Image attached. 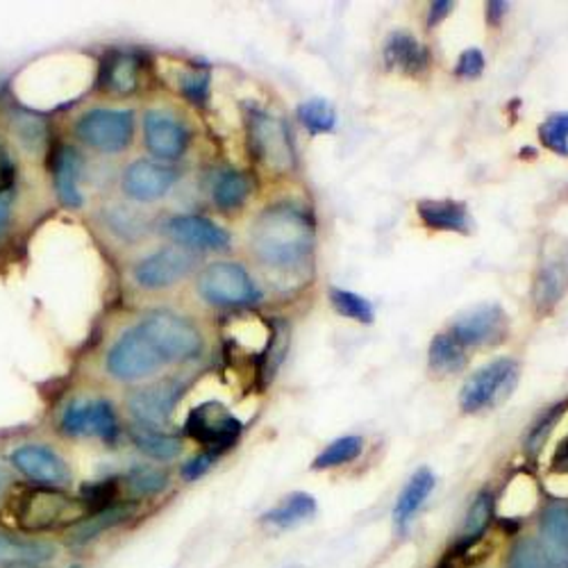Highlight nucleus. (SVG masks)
<instances>
[{"label": "nucleus", "instance_id": "de8ad7c7", "mask_svg": "<svg viewBox=\"0 0 568 568\" xmlns=\"http://www.w3.org/2000/svg\"><path fill=\"white\" fill-rule=\"evenodd\" d=\"M294 568H296V566H294Z\"/></svg>", "mask_w": 568, "mask_h": 568}, {"label": "nucleus", "instance_id": "58836bf2", "mask_svg": "<svg viewBox=\"0 0 568 568\" xmlns=\"http://www.w3.org/2000/svg\"><path fill=\"white\" fill-rule=\"evenodd\" d=\"M219 457L212 455V453H199L196 457L189 459L184 466H182V478L184 480H199L201 476H205V473L210 470V466L216 462Z\"/></svg>", "mask_w": 568, "mask_h": 568}, {"label": "nucleus", "instance_id": "9b49d317", "mask_svg": "<svg viewBox=\"0 0 568 568\" xmlns=\"http://www.w3.org/2000/svg\"><path fill=\"white\" fill-rule=\"evenodd\" d=\"M62 433L69 437H99L114 442L119 437V418L110 400H75L62 414Z\"/></svg>", "mask_w": 568, "mask_h": 568}, {"label": "nucleus", "instance_id": "dca6fc26", "mask_svg": "<svg viewBox=\"0 0 568 568\" xmlns=\"http://www.w3.org/2000/svg\"><path fill=\"white\" fill-rule=\"evenodd\" d=\"M166 234L180 248L189 251H225L230 234L214 221L196 214H180L166 221Z\"/></svg>", "mask_w": 568, "mask_h": 568}, {"label": "nucleus", "instance_id": "a878e982", "mask_svg": "<svg viewBox=\"0 0 568 568\" xmlns=\"http://www.w3.org/2000/svg\"><path fill=\"white\" fill-rule=\"evenodd\" d=\"M130 439L144 453L146 457L155 462H171L182 453V442L160 428H146V425H132Z\"/></svg>", "mask_w": 568, "mask_h": 568}, {"label": "nucleus", "instance_id": "0eeeda50", "mask_svg": "<svg viewBox=\"0 0 568 568\" xmlns=\"http://www.w3.org/2000/svg\"><path fill=\"white\" fill-rule=\"evenodd\" d=\"M248 144L253 158L268 171L287 173L296 166L292 134L280 119L266 112H253L248 119Z\"/></svg>", "mask_w": 568, "mask_h": 568}, {"label": "nucleus", "instance_id": "a19ab883", "mask_svg": "<svg viewBox=\"0 0 568 568\" xmlns=\"http://www.w3.org/2000/svg\"><path fill=\"white\" fill-rule=\"evenodd\" d=\"M14 180V164L8 158V153L0 149V192H8Z\"/></svg>", "mask_w": 568, "mask_h": 568}, {"label": "nucleus", "instance_id": "5701e85b", "mask_svg": "<svg viewBox=\"0 0 568 568\" xmlns=\"http://www.w3.org/2000/svg\"><path fill=\"white\" fill-rule=\"evenodd\" d=\"M437 480L430 468H418L403 487L396 505H394V524L396 528H407L409 520L418 514V509L430 498Z\"/></svg>", "mask_w": 568, "mask_h": 568}, {"label": "nucleus", "instance_id": "20e7f679", "mask_svg": "<svg viewBox=\"0 0 568 568\" xmlns=\"http://www.w3.org/2000/svg\"><path fill=\"white\" fill-rule=\"evenodd\" d=\"M518 362L511 357H498L473 373L459 392V407L466 414L500 405L518 385Z\"/></svg>", "mask_w": 568, "mask_h": 568}, {"label": "nucleus", "instance_id": "c85d7f7f", "mask_svg": "<svg viewBox=\"0 0 568 568\" xmlns=\"http://www.w3.org/2000/svg\"><path fill=\"white\" fill-rule=\"evenodd\" d=\"M119 485L121 494H128L130 498H146L162 494L169 487V473L151 466H136L125 473V478H121Z\"/></svg>", "mask_w": 568, "mask_h": 568}, {"label": "nucleus", "instance_id": "cd10ccee", "mask_svg": "<svg viewBox=\"0 0 568 568\" xmlns=\"http://www.w3.org/2000/svg\"><path fill=\"white\" fill-rule=\"evenodd\" d=\"M251 189H253V184H251L246 173H242V171H223L214 180L212 199H214L216 207H221V210H236V207H242L248 201Z\"/></svg>", "mask_w": 568, "mask_h": 568}, {"label": "nucleus", "instance_id": "c9c22d12", "mask_svg": "<svg viewBox=\"0 0 568 568\" xmlns=\"http://www.w3.org/2000/svg\"><path fill=\"white\" fill-rule=\"evenodd\" d=\"M509 568H552V564L539 544L520 541L509 555Z\"/></svg>", "mask_w": 568, "mask_h": 568}, {"label": "nucleus", "instance_id": "a18cd8bd", "mask_svg": "<svg viewBox=\"0 0 568 568\" xmlns=\"http://www.w3.org/2000/svg\"><path fill=\"white\" fill-rule=\"evenodd\" d=\"M6 487H8V473H6L3 468H0V496H3Z\"/></svg>", "mask_w": 568, "mask_h": 568}, {"label": "nucleus", "instance_id": "4be33fe9", "mask_svg": "<svg viewBox=\"0 0 568 568\" xmlns=\"http://www.w3.org/2000/svg\"><path fill=\"white\" fill-rule=\"evenodd\" d=\"M541 537L548 561L552 568H568V507L552 505L546 509L541 520Z\"/></svg>", "mask_w": 568, "mask_h": 568}, {"label": "nucleus", "instance_id": "9d476101", "mask_svg": "<svg viewBox=\"0 0 568 568\" xmlns=\"http://www.w3.org/2000/svg\"><path fill=\"white\" fill-rule=\"evenodd\" d=\"M448 333L466 351L473 346H496L509 335V316L500 305H478L462 312Z\"/></svg>", "mask_w": 568, "mask_h": 568}, {"label": "nucleus", "instance_id": "a211bd4d", "mask_svg": "<svg viewBox=\"0 0 568 568\" xmlns=\"http://www.w3.org/2000/svg\"><path fill=\"white\" fill-rule=\"evenodd\" d=\"M144 139L158 160H178L189 144L186 128L162 110H151L144 116Z\"/></svg>", "mask_w": 568, "mask_h": 568}, {"label": "nucleus", "instance_id": "393cba45", "mask_svg": "<svg viewBox=\"0 0 568 568\" xmlns=\"http://www.w3.org/2000/svg\"><path fill=\"white\" fill-rule=\"evenodd\" d=\"M141 62L132 53H112L101 69V84L112 93H132L139 87Z\"/></svg>", "mask_w": 568, "mask_h": 568}, {"label": "nucleus", "instance_id": "ea45409f", "mask_svg": "<svg viewBox=\"0 0 568 568\" xmlns=\"http://www.w3.org/2000/svg\"><path fill=\"white\" fill-rule=\"evenodd\" d=\"M550 470L559 473V476H568V435L559 442L550 462Z\"/></svg>", "mask_w": 568, "mask_h": 568}, {"label": "nucleus", "instance_id": "aec40b11", "mask_svg": "<svg viewBox=\"0 0 568 568\" xmlns=\"http://www.w3.org/2000/svg\"><path fill=\"white\" fill-rule=\"evenodd\" d=\"M418 219L425 227L435 232H455V234H468L470 232V214L464 203L453 199H425L416 205Z\"/></svg>", "mask_w": 568, "mask_h": 568}, {"label": "nucleus", "instance_id": "c03bdc74", "mask_svg": "<svg viewBox=\"0 0 568 568\" xmlns=\"http://www.w3.org/2000/svg\"><path fill=\"white\" fill-rule=\"evenodd\" d=\"M509 10V6L507 3H489L487 6V12H489V23H494V26H498L503 19H505V12Z\"/></svg>", "mask_w": 568, "mask_h": 568}, {"label": "nucleus", "instance_id": "bb28decb", "mask_svg": "<svg viewBox=\"0 0 568 568\" xmlns=\"http://www.w3.org/2000/svg\"><path fill=\"white\" fill-rule=\"evenodd\" d=\"M316 514V500L310 496V494H292L284 498L277 507L268 509L264 514V524L266 526H273V528H280V530H290L298 524H303V520L312 518Z\"/></svg>", "mask_w": 568, "mask_h": 568}, {"label": "nucleus", "instance_id": "79ce46f5", "mask_svg": "<svg viewBox=\"0 0 568 568\" xmlns=\"http://www.w3.org/2000/svg\"><path fill=\"white\" fill-rule=\"evenodd\" d=\"M455 10V3H448V0H437V3L430 6V12H428V26L435 28L439 26L450 12Z\"/></svg>", "mask_w": 568, "mask_h": 568}, {"label": "nucleus", "instance_id": "412c9836", "mask_svg": "<svg viewBox=\"0 0 568 568\" xmlns=\"http://www.w3.org/2000/svg\"><path fill=\"white\" fill-rule=\"evenodd\" d=\"M53 557L55 546L49 541L0 532V568H39Z\"/></svg>", "mask_w": 568, "mask_h": 568}, {"label": "nucleus", "instance_id": "e433bc0d", "mask_svg": "<svg viewBox=\"0 0 568 568\" xmlns=\"http://www.w3.org/2000/svg\"><path fill=\"white\" fill-rule=\"evenodd\" d=\"M485 55L480 49H466L459 60H457V67H455V75L457 78H464V80H476L483 75L485 71Z\"/></svg>", "mask_w": 568, "mask_h": 568}, {"label": "nucleus", "instance_id": "f03ea898", "mask_svg": "<svg viewBox=\"0 0 568 568\" xmlns=\"http://www.w3.org/2000/svg\"><path fill=\"white\" fill-rule=\"evenodd\" d=\"M12 526L23 535H43L73 530L91 516V507L82 496H73L58 487H23L8 505Z\"/></svg>", "mask_w": 568, "mask_h": 568}, {"label": "nucleus", "instance_id": "6e6552de", "mask_svg": "<svg viewBox=\"0 0 568 568\" xmlns=\"http://www.w3.org/2000/svg\"><path fill=\"white\" fill-rule=\"evenodd\" d=\"M134 116L128 110H91L82 114L75 134L87 146L101 153H121L130 146Z\"/></svg>", "mask_w": 568, "mask_h": 568}, {"label": "nucleus", "instance_id": "4c0bfd02", "mask_svg": "<svg viewBox=\"0 0 568 568\" xmlns=\"http://www.w3.org/2000/svg\"><path fill=\"white\" fill-rule=\"evenodd\" d=\"M182 91L196 103L205 101L207 91H210V73L207 71H189L182 78Z\"/></svg>", "mask_w": 568, "mask_h": 568}, {"label": "nucleus", "instance_id": "37998d69", "mask_svg": "<svg viewBox=\"0 0 568 568\" xmlns=\"http://www.w3.org/2000/svg\"><path fill=\"white\" fill-rule=\"evenodd\" d=\"M12 216V192H0V234L6 232Z\"/></svg>", "mask_w": 568, "mask_h": 568}, {"label": "nucleus", "instance_id": "473e14b6", "mask_svg": "<svg viewBox=\"0 0 568 568\" xmlns=\"http://www.w3.org/2000/svg\"><path fill=\"white\" fill-rule=\"evenodd\" d=\"M296 116L312 134H327L337 128V110L323 99L301 103Z\"/></svg>", "mask_w": 568, "mask_h": 568}, {"label": "nucleus", "instance_id": "c756f323", "mask_svg": "<svg viewBox=\"0 0 568 568\" xmlns=\"http://www.w3.org/2000/svg\"><path fill=\"white\" fill-rule=\"evenodd\" d=\"M428 359H430L433 371L450 375V373H459L466 366L468 353L450 333H442L433 339Z\"/></svg>", "mask_w": 568, "mask_h": 568}, {"label": "nucleus", "instance_id": "1a4fd4ad", "mask_svg": "<svg viewBox=\"0 0 568 568\" xmlns=\"http://www.w3.org/2000/svg\"><path fill=\"white\" fill-rule=\"evenodd\" d=\"M166 362L153 348V344L139 333V327L128 333L114 344L108 355V371L119 381H141V377L155 375Z\"/></svg>", "mask_w": 568, "mask_h": 568}, {"label": "nucleus", "instance_id": "49530a36", "mask_svg": "<svg viewBox=\"0 0 568 568\" xmlns=\"http://www.w3.org/2000/svg\"><path fill=\"white\" fill-rule=\"evenodd\" d=\"M69 568H82V566H80V564H73V566H69Z\"/></svg>", "mask_w": 568, "mask_h": 568}, {"label": "nucleus", "instance_id": "f3484780", "mask_svg": "<svg viewBox=\"0 0 568 568\" xmlns=\"http://www.w3.org/2000/svg\"><path fill=\"white\" fill-rule=\"evenodd\" d=\"M175 178L178 173L166 164H158L151 160H136L123 173V192L128 199H134L141 203L158 201L171 192Z\"/></svg>", "mask_w": 568, "mask_h": 568}, {"label": "nucleus", "instance_id": "ddd939ff", "mask_svg": "<svg viewBox=\"0 0 568 568\" xmlns=\"http://www.w3.org/2000/svg\"><path fill=\"white\" fill-rule=\"evenodd\" d=\"M10 462L19 473H23L26 478H30L41 487L62 489L71 483L69 464L55 450L45 446H37V444L21 446L10 455Z\"/></svg>", "mask_w": 568, "mask_h": 568}, {"label": "nucleus", "instance_id": "7ed1b4c3", "mask_svg": "<svg viewBox=\"0 0 568 568\" xmlns=\"http://www.w3.org/2000/svg\"><path fill=\"white\" fill-rule=\"evenodd\" d=\"M139 333L144 335L164 362H186L203 353V337L194 323L169 310H155L141 321Z\"/></svg>", "mask_w": 568, "mask_h": 568}, {"label": "nucleus", "instance_id": "423d86ee", "mask_svg": "<svg viewBox=\"0 0 568 568\" xmlns=\"http://www.w3.org/2000/svg\"><path fill=\"white\" fill-rule=\"evenodd\" d=\"M242 430V420L219 400H207L194 407L184 423V433L199 442L205 453L216 457L240 442Z\"/></svg>", "mask_w": 568, "mask_h": 568}, {"label": "nucleus", "instance_id": "f704fd0d", "mask_svg": "<svg viewBox=\"0 0 568 568\" xmlns=\"http://www.w3.org/2000/svg\"><path fill=\"white\" fill-rule=\"evenodd\" d=\"M539 141L550 153L568 158V112L550 114L539 125Z\"/></svg>", "mask_w": 568, "mask_h": 568}, {"label": "nucleus", "instance_id": "4468645a", "mask_svg": "<svg viewBox=\"0 0 568 568\" xmlns=\"http://www.w3.org/2000/svg\"><path fill=\"white\" fill-rule=\"evenodd\" d=\"M196 257L186 248H162L151 257L141 260L134 268V277L146 290H164L180 282L194 271Z\"/></svg>", "mask_w": 568, "mask_h": 568}, {"label": "nucleus", "instance_id": "b1692460", "mask_svg": "<svg viewBox=\"0 0 568 568\" xmlns=\"http://www.w3.org/2000/svg\"><path fill=\"white\" fill-rule=\"evenodd\" d=\"M80 175H82V158L73 146H60L53 158V178L58 196L69 207L82 205L80 192Z\"/></svg>", "mask_w": 568, "mask_h": 568}, {"label": "nucleus", "instance_id": "f257e3e1", "mask_svg": "<svg viewBox=\"0 0 568 568\" xmlns=\"http://www.w3.org/2000/svg\"><path fill=\"white\" fill-rule=\"evenodd\" d=\"M251 246L266 266H296L314 248L312 219L294 205H271L251 227Z\"/></svg>", "mask_w": 568, "mask_h": 568}, {"label": "nucleus", "instance_id": "72a5a7b5", "mask_svg": "<svg viewBox=\"0 0 568 568\" xmlns=\"http://www.w3.org/2000/svg\"><path fill=\"white\" fill-rule=\"evenodd\" d=\"M362 450H364V439L362 437H357V435L339 437L337 442H333L325 450L318 453V457L314 459V468L325 470V468L344 466V464L357 459Z\"/></svg>", "mask_w": 568, "mask_h": 568}, {"label": "nucleus", "instance_id": "f8f14e48", "mask_svg": "<svg viewBox=\"0 0 568 568\" xmlns=\"http://www.w3.org/2000/svg\"><path fill=\"white\" fill-rule=\"evenodd\" d=\"M568 292V242L555 240L546 246L535 277L532 301L539 314L550 312Z\"/></svg>", "mask_w": 568, "mask_h": 568}, {"label": "nucleus", "instance_id": "2eb2a0df", "mask_svg": "<svg viewBox=\"0 0 568 568\" xmlns=\"http://www.w3.org/2000/svg\"><path fill=\"white\" fill-rule=\"evenodd\" d=\"M182 396V387L175 381H162L149 385L130 396L128 407L134 416L136 425H146V428H160L171 418L178 400Z\"/></svg>", "mask_w": 568, "mask_h": 568}, {"label": "nucleus", "instance_id": "2f4dec72", "mask_svg": "<svg viewBox=\"0 0 568 568\" xmlns=\"http://www.w3.org/2000/svg\"><path fill=\"white\" fill-rule=\"evenodd\" d=\"M327 298H329V305L335 307L337 314H342L351 321H357L362 325H371L375 321V310H373L371 301H366L364 296H359L355 292L333 287V290H329Z\"/></svg>", "mask_w": 568, "mask_h": 568}, {"label": "nucleus", "instance_id": "6ab92c4d", "mask_svg": "<svg viewBox=\"0 0 568 568\" xmlns=\"http://www.w3.org/2000/svg\"><path fill=\"white\" fill-rule=\"evenodd\" d=\"M383 60L389 71L418 78L430 67V51L412 32H392L385 41Z\"/></svg>", "mask_w": 568, "mask_h": 568}, {"label": "nucleus", "instance_id": "39448f33", "mask_svg": "<svg viewBox=\"0 0 568 568\" xmlns=\"http://www.w3.org/2000/svg\"><path fill=\"white\" fill-rule=\"evenodd\" d=\"M199 294L216 307H244L260 301V290L251 273L234 262L210 264L201 273Z\"/></svg>", "mask_w": 568, "mask_h": 568}, {"label": "nucleus", "instance_id": "7c9ffc66", "mask_svg": "<svg viewBox=\"0 0 568 568\" xmlns=\"http://www.w3.org/2000/svg\"><path fill=\"white\" fill-rule=\"evenodd\" d=\"M491 516H494V498H491V494L483 491L476 496V500L470 503V507L466 511L464 528H462V546L476 544L489 528Z\"/></svg>", "mask_w": 568, "mask_h": 568}]
</instances>
